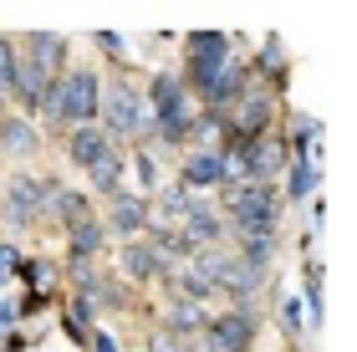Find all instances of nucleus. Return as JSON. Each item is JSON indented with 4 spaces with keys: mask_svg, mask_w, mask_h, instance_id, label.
Segmentation results:
<instances>
[{
    "mask_svg": "<svg viewBox=\"0 0 357 352\" xmlns=\"http://www.w3.org/2000/svg\"><path fill=\"white\" fill-rule=\"evenodd\" d=\"M118 179H123V158L118 153H107V158H97V164H92V184L97 189H118Z\"/></svg>",
    "mask_w": 357,
    "mask_h": 352,
    "instance_id": "4468645a",
    "label": "nucleus"
},
{
    "mask_svg": "<svg viewBox=\"0 0 357 352\" xmlns=\"http://www.w3.org/2000/svg\"><path fill=\"white\" fill-rule=\"evenodd\" d=\"M97 102H102V98H97V77L92 72H72L67 82L56 87V102L52 107L61 118H72V123H87L97 113Z\"/></svg>",
    "mask_w": 357,
    "mask_h": 352,
    "instance_id": "f03ea898",
    "label": "nucleus"
},
{
    "mask_svg": "<svg viewBox=\"0 0 357 352\" xmlns=\"http://www.w3.org/2000/svg\"><path fill=\"white\" fill-rule=\"evenodd\" d=\"M102 113H107V128H112V133H133V128H138V98H133L128 87H118V92H107Z\"/></svg>",
    "mask_w": 357,
    "mask_h": 352,
    "instance_id": "423d86ee",
    "label": "nucleus"
},
{
    "mask_svg": "<svg viewBox=\"0 0 357 352\" xmlns=\"http://www.w3.org/2000/svg\"><path fill=\"white\" fill-rule=\"evenodd\" d=\"M153 107H158V118H184V92H178V82L174 77H158L153 82Z\"/></svg>",
    "mask_w": 357,
    "mask_h": 352,
    "instance_id": "1a4fd4ad",
    "label": "nucleus"
},
{
    "mask_svg": "<svg viewBox=\"0 0 357 352\" xmlns=\"http://www.w3.org/2000/svg\"><path fill=\"white\" fill-rule=\"evenodd\" d=\"M225 174H230V164H225L220 153H194L189 169H184V179H189L194 189H209V184H220Z\"/></svg>",
    "mask_w": 357,
    "mask_h": 352,
    "instance_id": "0eeeda50",
    "label": "nucleus"
},
{
    "mask_svg": "<svg viewBox=\"0 0 357 352\" xmlns=\"http://www.w3.org/2000/svg\"><path fill=\"white\" fill-rule=\"evenodd\" d=\"M230 215H235V225H240V240H250V235H271L275 225V199H271V189L266 184H240L235 194H230Z\"/></svg>",
    "mask_w": 357,
    "mask_h": 352,
    "instance_id": "f257e3e1",
    "label": "nucleus"
},
{
    "mask_svg": "<svg viewBox=\"0 0 357 352\" xmlns=\"http://www.w3.org/2000/svg\"><path fill=\"white\" fill-rule=\"evenodd\" d=\"M184 291H189V296H209V291H215V281L194 266V270H184Z\"/></svg>",
    "mask_w": 357,
    "mask_h": 352,
    "instance_id": "6ab92c4d",
    "label": "nucleus"
},
{
    "mask_svg": "<svg viewBox=\"0 0 357 352\" xmlns=\"http://www.w3.org/2000/svg\"><path fill=\"white\" fill-rule=\"evenodd\" d=\"M112 153V143H107V133H97V128H77V138H72V158L77 164H97V158H107Z\"/></svg>",
    "mask_w": 357,
    "mask_h": 352,
    "instance_id": "6e6552de",
    "label": "nucleus"
},
{
    "mask_svg": "<svg viewBox=\"0 0 357 352\" xmlns=\"http://www.w3.org/2000/svg\"><path fill=\"white\" fill-rule=\"evenodd\" d=\"M225 52H230V41L220 36V31H199V36L189 41V67L199 82H209V77H220L230 61H225Z\"/></svg>",
    "mask_w": 357,
    "mask_h": 352,
    "instance_id": "7ed1b4c3",
    "label": "nucleus"
},
{
    "mask_svg": "<svg viewBox=\"0 0 357 352\" xmlns=\"http://www.w3.org/2000/svg\"><path fill=\"white\" fill-rule=\"evenodd\" d=\"M15 92H21V102L36 113V107H52L56 87H52V67H41L36 56L26 61V67H15Z\"/></svg>",
    "mask_w": 357,
    "mask_h": 352,
    "instance_id": "20e7f679",
    "label": "nucleus"
},
{
    "mask_svg": "<svg viewBox=\"0 0 357 352\" xmlns=\"http://www.w3.org/2000/svg\"><path fill=\"white\" fill-rule=\"evenodd\" d=\"M123 266H128V276H138V281H149V276H153V270H158V266H164V261H158V250H149V245H133V250H128V255H123Z\"/></svg>",
    "mask_w": 357,
    "mask_h": 352,
    "instance_id": "9b49d317",
    "label": "nucleus"
},
{
    "mask_svg": "<svg viewBox=\"0 0 357 352\" xmlns=\"http://www.w3.org/2000/svg\"><path fill=\"white\" fill-rule=\"evenodd\" d=\"M245 347H250V322L240 312L209 322V352H245Z\"/></svg>",
    "mask_w": 357,
    "mask_h": 352,
    "instance_id": "39448f33",
    "label": "nucleus"
},
{
    "mask_svg": "<svg viewBox=\"0 0 357 352\" xmlns=\"http://www.w3.org/2000/svg\"><path fill=\"white\" fill-rule=\"evenodd\" d=\"M10 87H15V52L0 41V98H6Z\"/></svg>",
    "mask_w": 357,
    "mask_h": 352,
    "instance_id": "f3484780",
    "label": "nucleus"
},
{
    "mask_svg": "<svg viewBox=\"0 0 357 352\" xmlns=\"http://www.w3.org/2000/svg\"><path fill=\"white\" fill-rule=\"evenodd\" d=\"M6 138H10V148H31V128H26V123H10Z\"/></svg>",
    "mask_w": 357,
    "mask_h": 352,
    "instance_id": "5701e85b",
    "label": "nucleus"
},
{
    "mask_svg": "<svg viewBox=\"0 0 357 352\" xmlns=\"http://www.w3.org/2000/svg\"><path fill=\"white\" fill-rule=\"evenodd\" d=\"M235 87H240V72H235V67H225L220 77H209V82H204V98H209V102H230V92H235Z\"/></svg>",
    "mask_w": 357,
    "mask_h": 352,
    "instance_id": "2eb2a0df",
    "label": "nucleus"
},
{
    "mask_svg": "<svg viewBox=\"0 0 357 352\" xmlns=\"http://www.w3.org/2000/svg\"><path fill=\"white\" fill-rule=\"evenodd\" d=\"M52 199V184L46 179H21L15 184V220H31V204Z\"/></svg>",
    "mask_w": 357,
    "mask_h": 352,
    "instance_id": "9d476101",
    "label": "nucleus"
},
{
    "mask_svg": "<svg viewBox=\"0 0 357 352\" xmlns=\"http://www.w3.org/2000/svg\"><path fill=\"white\" fill-rule=\"evenodd\" d=\"M184 225H189V240H215L220 235V220L209 215V210H189Z\"/></svg>",
    "mask_w": 357,
    "mask_h": 352,
    "instance_id": "dca6fc26",
    "label": "nucleus"
},
{
    "mask_svg": "<svg viewBox=\"0 0 357 352\" xmlns=\"http://www.w3.org/2000/svg\"><path fill=\"white\" fill-rule=\"evenodd\" d=\"M56 210L77 225V220H82V199H77V194H56Z\"/></svg>",
    "mask_w": 357,
    "mask_h": 352,
    "instance_id": "4be33fe9",
    "label": "nucleus"
},
{
    "mask_svg": "<svg viewBox=\"0 0 357 352\" xmlns=\"http://www.w3.org/2000/svg\"><path fill=\"white\" fill-rule=\"evenodd\" d=\"M153 352H194V342L174 337V332H164V337H153Z\"/></svg>",
    "mask_w": 357,
    "mask_h": 352,
    "instance_id": "412c9836",
    "label": "nucleus"
},
{
    "mask_svg": "<svg viewBox=\"0 0 357 352\" xmlns=\"http://www.w3.org/2000/svg\"><path fill=\"white\" fill-rule=\"evenodd\" d=\"M138 179H143V184H158V169H153V153H138Z\"/></svg>",
    "mask_w": 357,
    "mask_h": 352,
    "instance_id": "b1692460",
    "label": "nucleus"
},
{
    "mask_svg": "<svg viewBox=\"0 0 357 352\" xmlns=\"http://www.w3.org/2000/svg\"><path fill=\"white\" fill-rule=\"evenodd\" d=\"M174 322H178V327H199V322H204V312H199V307H189V301H178V307H174Z\"/></svg>",
    "mask_w": 357,
    "mask_h": 352,
    "instance_id": "aec40b11",
    "label": "nucleus"
},
{
    "mask_svg": "<svg viewBox=\"0 0 357 352\" xmlns=\"http://www.w3.org/2000/svg\"><path fill=\"white\" fill-rule=\"evenodd\" d=\"M312 184H317V169H312V164H296V169H291V194H312Z\"/></svg>",
    "mask_w": 357,
    "mask_h": 352,
    "instance_id": "a211bd4d",
    "label": "nucleus"
},
{
    "mask_svg": "<svg viewBox=\"0 0 357 352\" xmlns=\"http://www.w3.org/2000/svg\"><path fill=\"white\" fill-rule=\"evenodd\" d=\"M10 270H15V250H10V245H0V281H6Z\"/></svg>",
    "mask_w": 357,
    "mask_h": 352,
    "instance_id": "393cba45",
    "label": "nucleus"
},
{
    "mask_svg": "<svg viewBox=\"0 0 357 352\" xmlns=\"http://www.w3.org/2000/svg\"><path fill=\"white\" fill-rule=\"evenodd\" d=\"M143 220H149V215H143V199H118V204H112V225H118L123 235L143 230Z\"/></svg>",
    "mask_w": 357,
    "mask_h": 352,
    "instance_id": "f8f14e48",
    "label": "nucleus"
},
{
    "mask_svg": "<svg viewBox=\"0 0 357 352\" xmlns=\"http://www.w3.org/2000/svg\"><path fill=\"white\" fill-rule=\"evenodd\" d=\"M97 245H102V225H97V220H77V225H72V250L92 255Z\"/></svg>",
    "mask_w": 357,
    "mask_h": 352,
    "instance_id": "ddd939ff",
    "label": "nucleus"
}]
</instances>
